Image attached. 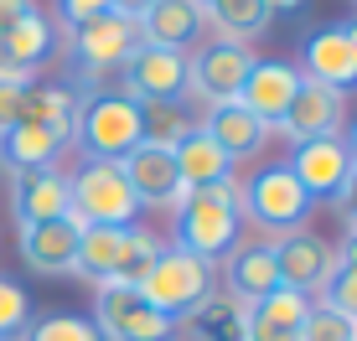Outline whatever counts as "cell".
<instances>
[{"label":"cell","mask_w":357,"mask_h":341,"mask_svg":"<svg viewBox=\"0 0 357 341\" xmlns=\"http://www.w3.org/2000/svg\"><path fill=\"white\" fill-rule=\"evenodd\" d=\"M176 212V248H187L192 259L218 264L238 248L243 233V207H238V181L223 187H202V191H181Z\"/></svg>","instance_id":"1"},{"label":"cell","mask_w":357,"mask_h":341,"mask_svg":"<svg viewBox=\"0 0 357 341\" xmlns=\"http://www.w3.org/2000/svg\"><path fill=\"white\" fill-rule=\"evenodd\" d=\"M218 264H202V259H192L187 248H161L155 253V264L145 269V279H140V295L151 300L161 315H171V321H187V315H197L207 306V300L218 295Z\"/></svg>","instance_id":"2"},{"label":"cell","mask_w":357,"mask_h":341,"mask_svg":"<svg viewBox=\"0 0 357 341\" xmlns=\"http://www.w3.org/2000/svg\"><path fill=\"white\" fill-rule=\"evenodd\" d=\"M68 212L83 228H130L140 202H135L125 166L119 161H83L68 176Z\"/></svg>","instance_id":"3"},{"label":"cell","mask_w":357,"mask_h":341,"mask_svg":"<svg viewBox=\"0 0 357 341\" xmlns=\"http://www.w3.org/2000/svg\"><path fill=\"white\" fill-rule=\"evenodd\" d=\"M73 140L83 145V161H125L140 145V104L125 93H93L78 109Z\"/></svg>","instance_id":"4"},{"label":"cell","mask_w":357,"mask_h":341,"mask_svg":"<svg viewBox=\"0 0 357 341\" xmlns=\"http://www.w3.org/2000/svg\"><path fill=\"white\" fill-rule=\"evenodd\" d=\"M238 207L243 217H249L254 228H264V233H301L305 217L316 212V202L301 191V181L285 170V161L280 166H264L254 181H243L238 187Z\"/></svg>","instance_id":"5"},{"label":"cell","mask_w":357,"mask_h":341,"mask_svg":"<svg viewBox=\"0 0 357 341\" xmlns=\"http://www.w3.org/2000/svg\"><path fill=\"white\" fill-rule=\"evenodd\" d=\"M254 63H259L254 47H238V42H207L202 52H187V99H197L202 109L238 104Z\"/></svg>","instance_id":"6"},{"label":"cell","mask_w":357,"mask_h":341,"mask_svg":"<svg viewBox=\"0 0 357 341\" xmlns=\"http://www.w3.org/2000/svg\"><path fill=\"white\" fill-rule=\"evenodd\" d=\"M89 321L98 326L104 341H176V331H181V326L155 310L140 290H125V285H98Z\"/></svg>","instance_id":"7"},{"label":"cell","mask_w":357,"mask_h":341,"mask_svg":"<svg viewBox=\"0 0 357 341\" xmlns=\"http://www.w3.org/2000/svg\"><path fill=\"white\" fill-rule=\"evenodd\" d=\"M135 47H140V26L130 16H119V10H104L98 21L73 31V68H78V78L98 83L104 72L125 68Z\"/></svg>","instance_id":"8"},{"label":"cell","mask_w":357,"mask_h":341,"mask_svg":"<svg viewBox=\"0 0 357 341\" xmlns=\"http://www.w3.org/2000/svg\"><path fill=\"white\" fill-rule=\"evenodd\" d=\"M125 99L135 104H181L187 99V52H166V47H135L130 63L119 68Z\"/></svg>","instance_id":"9"},{"label":"cell","mask_w":357,"mask_h":341,"mask_svg":"<svg viewBox=\"0 0 357 341\" xmlns=\"http://www.w3.org/2000/svg\"><path fill=\"white\" fill-rule=\"evenodd\" d=\"M78 243H83V223H73V217L21 223V233H16L21 264H26L31 274H47V279H68L78 269Z\"/></svg>","instance_id":"10"},{"label":"cell","mask_w":357,"mask_h":341,"mask_svg":"<svg viewBox=\"0 0 357 341\" xmlns=\"http://www.w3.org/2000/svg\"><path fill=\"white\" fill-rule=\"evenodd\" d=\"M269 253H275V269H280V285L285 290H301V295H321L326 279L337 274V248L321 243L316 233H280L269 243Z\"/></svg>","instance_id":"11"},{"label":"cell","mask_w":357,"mask_h":341,"mask_svg":"<svg viewBox=\"0 0 357 341\" xmlns=\"http://www.w3.org/2000/svg\"><path fill=\"white\" fill-rule=\"evenodd\" d=\"M280 129H285L295 145H301V140H331V135H342V129H347V93L301 78V93H295L290 114L280 119Z\"/></svg>","instance_id":"12"},{"label":"cell","mask_w":357,"mask_h":341,"mask_svg":"<svg viewBox=\"0 0 357 341\" xmlns=\"http://www.w3.org/2000/svg\"><path fill=\"white\" fill-rule=\"evenodd\" d=\"M285 170L295 181H301V191L305 197H337L342 191V181H347V170H352V155H347V145H342V135H331V140H301L295 145V155L285 161Z\"/></svg>","instance_id":"13"},{"label":"cell","mask_w":357,"mask_h":341,"mask_svg":"<svg viewBox=\"0 0 357 341\" xmlns=\"http://www.w3.org/2000/svg\"><path fill=\"white\" fill-rule=\"evenodd\" d=\"M301 78H305V72L290 68V63H254L249 83H243V93H238V104L249 109L259 125L280 129V119L290 114L295 93H301Z\"/></svg>","instance_id":"14"},{"label":"cell","mask_w":357,"mask_h":341,"mask_svg":"<svg viewBox=\"0 0 357 341\" xmlns=\"http://www.w3.org/2000/svg\"><path fill=\"white\" fill-rule=\"evenodd\" d=\"M10 207L16 223H52L68 212V176L57 166H36V170H10Z\"/></svg>","instance_id":"15"},{"label":"cell","mask_w":357,"mask_h":341,"mask_svg":"<svg viewBox=\"0 0 357 341\" xmlns=\"http://www.w3.org/2000/svg\"><path fill=\"white\" fill-rule=\"evenodd\" d=\"M125 181L140 207H176L181 202V176H176V155L155 150V145H135L125 155Z\"/></svg>","instance_id":"16"},{"label":"cell","mask_w":357,"mask_h":341,"mask_svg":"<svg viewBox=\"0 0 357 341\" xmlns=\"http://www.w3.org/2000/svg\"><path fill=\"white\" fill-rule=\"evenodd\" d=\"M140 47H166V52H187L197 36L207 31V10L197 0H155L140 21Z\"/></svg>","instance_id":"17"},{"label":"cell","mask_w":357,"mask_h":341,"mask_svg":"<svg viewBox=\"0 0 357 341\" xmlns=\"http://www.w3.org/2000/svg\"><path fill=\"white\" fill-rule=\"evenodd\" d=\"M305 78L326 83V88H337V93L357 88V47L347 42L342 26H321V31L305 36Z\"/></svg>","instance_id":"18"},{"label":"cell","mask_w":357,"mask_h":341,"mask_svg":"<svg viewBox=\"0 0 357 341\" xmlns=\"http://www.w3.org/2000/svg\"><path fill=\"white\" fill-rule=\"evenodd\" d=\"M52 52H57V26L42 10H31L26 21L0 31V72H10V78H36V68Z\"/></svg>","instance_id":"19"},{"label":"cell","mask_w":357,"mask_h":341,"mask_svg":"<svg viewBox=\"0 0 357 341\" xmlns=\"http://www.w3.org/2000/svg\"><path fill=\"white\" fill-rule=\"evenodd\" d=\"M197 129H202V135L213 140V145L228 155L233 166H238V161H249V155H259V150H264V140H269V125H259V119H254L243 104L207 109V119H202Z\"/></svg>","instance_id":"20"},{"label":"cell","mask_w":357,"mask_h":341,"mask_svg":"<svg viewBox=\"0 0 357 341\" xmlns=\"http://www.w3.org/2000/svg\"><path fill=\"white\" fill-rule=\"evenodd\" d=\"M223 285H228V295L238 300V306H254L269 290H280V269H275L269 243H238L223 259Z\"/></svg>","instance_id":"21"},{"label":"cell","mask_w":357,"mask_h":341,"mask_svg":"<svg viewBox=\"0 0 357 341\" xmlns=\"http://www.w3.org/2000/svg\"><path fill=\"white\" fill-rule=\"evenodd\" d=\"M78 109H83V99H78L73 88H63V83H42V78H31V83H26V104H21V119H26V125L52 129V135H63V140H73Z\"/></svg>","instance_id":"22"},{"label":"cell","mask_w":357,"mask_h":341,"mask_svg":"<svg viewBox=\"0 0 357 341\" xmlns=\"http://www.w3.org/2000/svg\"><path fill=\"white\" fill-rule=\"evenodd\" d=\"M171 155H176L181 191H202V187H223V181H233V161L202 135V129H192V135L181 140Z\"/></svg>","instance_id":"23"},{"label":"cell","mask_w":357,"mask_h":341,"mask_svg":"<svg viewBox=\"0 0 357 341\" xmlns=\"http://www.w3.org/2000/svg\"><path fill=\"white\" fill-rule=\"evenodd\" d=\"M63 135H52V129L42 125H10L6 135H0V161L6 170H36V166H57V155H63Z\"/></svg>","instance_id":"24"},{"label":"cell","mask_w":357,"mask_h":341,"mask_svg":"<svg viewBox=\"0 0 357 341\" xmlns=\"http://www.w3.org/2000/svg\"><path fill=\"white\" fill-rule=\"evenodd\" d=\"M197 6H202L207 21L223 31V42H238V47H249L254 36L269 26L264 0H197Z\"/></svg>","instance_id":"25"},{"label":"cell","mask_w":357,"mask_h":341,"mask_svg":"<svg viewBox=\"0 0 357 341\" xmlns=\"http://www.w3.org/2000/svg\"><path fill=\"white\" fill-rule=\"evenodd\" d=\"M125 253V228H83V243H78V279L89 285H109L114 279V264Z\"/></svg>","instance_id":"26"},{"label":"cell","mask_w":357,"mask_h":341,"mask_svg":"<svg viewBox=\"0 0 357 341\" xmlns=\"http://www.w3.org/2000/svg\"><path fill=\"white\" fill-rule=\"evenodd\" d=\"M192 129H197V119L187 114V104H140V145L176 150Z\"/></svg>","instance_id":"27"},{"label":"cell","mask_w":357,"mask_h":341,"mask_svg":"<svg viewBox=\"0 0 357 341\" xmlns=\"http://www.w3.org/2000/svg\"><path fill=\"white\" fill-rule=\"evenodd\" d=\"M166 243L151 233V228H140V223H130L125 228V253H119V264H114V279L109 285H125V290H140V279L145 269L155 264V253H161Z\"/></svg>","instance_id":"28"},{"label":"cell","mask_w":357,"mask_h":341,"mask_svg":"<svg viewBox=\"0 0 357 341\" xmlns=\"http://www.w3.org/2000/svg\"><path fill=\"white\" fill-rule=\"evenodd\" d=\"M16 341H104V336H98V326L89 321V315H78V310H52V315L26 321V331H21Z\"/></svg>","instance_id":"29"},{"label":"cell","mask_w":357,"mask_h":341,"mask_svg":"<svg viewBox=\"0 0 357 341\" xmlns=\"http://www.w3.org/2000/svg\"><path fill=\"white\" fill-rule=\"evenodd\" d=\"M192 321H197V331H202V341H238L243 321H249V306H238L233 295H213Z\"/></svg>","instance_id":"30"},{"label":"cell","mask_w":357,"mask_h":341,"mask_svg":"<svg viewBox=\"0 0 357 341\" xmlns=\"http://www.w3.org/2000/svg\"><path fill=\"white\" fill-rule=\"evenodd\" d=\"M249 315H259V321H269V326H285V331H301V321L311 315V295L280 285V290H269L264 300H254Z\"/></svg>","instance_id":"31"},{"label":"cell","mask_w":357,"mask_h":341,"mask_svg":"<svg viewBox=\"0 0 357 341\" xmlns=\"http://www.w3.org/2000/svg\"><path fill=\"white\" fill-rule=\"evenodd\" d=\"M31 321V295L10 274H0V341H16Z\"/></svg>","instance_id":"32"},{"label":"cell","mask_w":357,"mask_h":341,"mask_svg":"<svg viewBox=\"0 0 357 341\" xmlns=\"http://www.w3.org/2000/svg\"><path fill=\"white\" fill-rule=\"evenodd\" d=\"M301 341H357V321H347L342 310H331L316 300L311 315L301 321Z\"/></svg>","instance_id":"33"},{"label":"cell","mask_w":357,"mask_h":341,"mask_svg":"<svg viewBox=\"0 0 357 341\" xmlns=\"http://www.w3.org/2000/svg\"><path fill=\"white\" fill-rule=\"evenodd\" d=\"M321 306H331V310L347 315V321H357V269L337 264V274H331L326 290H321Z\"/></svg>","instance_id":"34"},{"label":"cell","mask_w":357,"mask_h":341,"mask_svg":"<svg viewBox=\"0 0 357 341\" xmlns=\"http://www.w3.org/2000/svg\"><path fill=\"white\" fill-rule=\"evenodd\" d=\"M26 83H31V78H10V72H0V135H6L10 125H21V104H26Z\"/></svg>","instance_id":"35"},{"label":"cell","mask_w":357,"mask_h":341,"mask_svg":"<svg viewBox=\"0 0 357 341\" xmlns=\"http://www.w3.org/2000/svg\"><path fill=\"white\" fill-rule=\"evenodd\" d=\"M104 10H109V0H57V16H63L73 31L89 26V21H98Z\"/></svg>","instance_id":"36"},{"label":"cell","mask_w":357,"mask_h":341,"mask_svg":"<svg viewBox=\"0 0 357 341\" xmlns=\"http://www.w3.org/2000/svg\"><path fill=\"white\" fill-rule=\"evenodd\" d=\"M238 341H301V331H285V326H269V321H259V315H249Z\"/></svg>","instance_id":"37"},{"label":"cell","mask_w":357,"mask_h":341,"mask_svg":"<svg viewBox=\"0 0 357 341\" xmlns=\"http://www.w3.org/2000/svg\"><path fill=\"white\" fill-rule=\"evenodd\" d=\"M337 202H342V217H347V228H357V161H352V170H347V181H342Z\"/></svg>","instance_id":"38"},{"label":"cell","mask_w":357,"mask_h":341,"mask_svg":"<svg viewBox=\"0 0 357 341\" xmlns=\"http://www.w3.org/2000/svg\"><path fill=\"white\" fill-rule=\"evenodd\" d=\"M36 10V0H0V31H10L16 21H26Z\"/></svg>","instance_id":"39"},{"label":"cell","mask_w":357,"mask_h":341,"mask_svg":"<svg viewBox=\"0 0 357 341\" xmlns=\"http://www.w3.org/2000/svg\"><path fill=\"white\" fill-rule=\"evenodd\" d=\"M151 6H155V0H109V10H119V16H130V21H140Z\"/></svg>","instance_id":"40"},{"label":"cell","mask_w":357,"mask_h":341,"mask_svg":"<svg viewBox=\"0 0 357 341\" xmlns=\"http://www.w3.org/2000/svg\"><path fill=\"white\" fill-rule=\"evenodd\" d=\"M264 10L275 16V10H305V0H264Z\"/></svg>","instance_id":"41"},{"label":"cell","mask_w":357,"mask_h":341,"mask_svg":"<svg viewBox=\"0 0 357 341\" xmlns=\"http://www.w3.org/2000/svg\"><path fill=\"white\" fill-rule=\"evenodd\" d=\"M342 145H347V155H352V161H357V119H352V125H347V135H342Z\"/></svg>","instance_id":"42"},{"label":"cell","mask_w":357,"mask_h":341,"mask_svg":"<svg viewBox=\"0 0 357 341\" xmlns=\"http://www.w3.org/2000/svg\"><path fill=\"white\" fill-rule=\"evenodd\" d=\"M342 31H347V42L357 47V16H352V21H342Z\"/></svg>","instance_id":"43"}]
</instances>
